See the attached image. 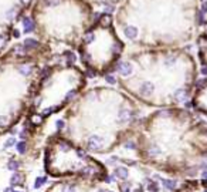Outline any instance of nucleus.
Returning <instances> with one entry per match:
<instances>
[{
	"label": "nucleus",
	"instance_id": "nucleus-1",
	"mask_svg": "<svg viewBox=\"0 0 207 192\" xmlns=\"http://www.w3.org/2000/svg\"><path fill=\"white\" fill-rule=\"evenodd\" d=\"M87 144H88V148L90 149H92V151H99L103 147V139L101 138V137H98V135H92V137L88 138Z\"/></svg>",
	"mask_w": 207,
	"mask_h": 192
},
{
	"label": "nucleus",
	"instance_id": "nucleus-2",
	"mask_svg": "<svg viewBox=\"0 0 207 192\" xmlns=\"http://www.w3.org/2000/svg\"><path fill=\"white\" fill-rule=\"evenodd\" d=\"M153 90H155V85L150 83V81H145L143 84L140 85L139 88V93L142 97H149V95L153 94Z\"/></svg>",
	"mask_w": 207,
	"mask_h": 192
},
{
	"label": "nucleus",
	"instance_id": "nucleus-3",
	"mask_svg": "<svg viewBox=\"0 0 207 192\" xmlns=\"http://www.w3.org/2000/svg\"><path fill=\"white\" fill-rule=\"evenodd\" d=\"M118 70H119L121 75H129L132 73V64L129 61H124L118 66Z\"/></svg>",
	"mask_w": 207,
	"mask_h": 192
},
{
	"label": "nucleus",
	"instance_id": "nucleus-4",
	"mask_svg": "<svg viewBox=\"0 0 207 192\" xmlns=\"http://www.w3.org/2000/svg\"><path fill=\"white\" fill-rule=\"evenodd\" d=\"M125 36H126V39H129V40H134V39H136L138 29L135 26H126V27H125Z\"/></svg>",
	"mask_w": 207,
	"mask_h": 192
},
{
	"label": "nucleus",
	"instance_id": "nucleus-5",
	"mask_svg": "<svg viewBox=\"0 0 207 192\" xmlns=\"http://www.w3.org/2000/svg\"><path fill=\"white\" fill-rule=\"evenodd\" d=\"M187 97H189V93H187L184 88H180V90H177L176 93H174V98H176V101H179V103L186 101Z\"/></svg>",
	"mask_w": 207,
	"mask_h": 192
},
{
	"label": "nucleus",
	"instance_id": "nucleus-6",
	"mask_svg": "<svg viewBox=\"0 0 207 192\" xmlns=\"http://www.w3.org/2000/svg\"><path fill=\"white\" fill-rule=\"evenodd\" d=\"M118 120H119V122H128L130 120V112L125 108H121L119 114H118Z\"/></svg>",
	"mask_w": 207,
	"mask_h": 192
},
{
	"label": "nucleus",
	"instance_id": "nucleus-7",
	"mask_svg": "<svg viewBox=\"0 0 207 192\" xmlns=\"http://www.w3.org/2000/svg\"><path fill=\"white\" fill-rule=\"evenodd\" d=\"M128 175H129V172H128V169L125 167H117L115 168V176H118L121 179H126Z\"/></svg>",
	"mask_w": 207,
	"mask_h": 192
},
{
	"label": "nucleus",
	"instance_id": "nucleus-8",
	"mask_svg": "<svg viewBox=\"0 0 207 192\" xmlns=\"http://www.w3.org/2000/svg\"><path fill=\"white\" fill-rule=\"evenodd\" d=\"M23 27L26 33H30V31L34 30V21L31 20L30 17H24L23 19Z\"/></svg>",
	"mask_w": 207,
	"mask_h": 192
},
{
	"label": "nucleus",
	"instance_id": "nucleus-9",
	"mask_svg": "<svg viewBox=\"0 0 207 192\" xmlns=\"http://www.w3.org/2000/svg\"><path fill=\"white\" fill-rule=\"evenodd\" d=\"M24 47L31 50V48H37L38 47V41L34 40V39H26L24 40Z\"/></svg>",
	"mask_w": 207,
	"mask_h": 192
},
{
	"label": "nucleus",
	"instance_id": "nucleus-10",
	"mask_svg": "<svg viewBox=\"0 0 207 192\" xmlns=\"http://www.w3.org/2000/svg\"><path fill=\"white\" fill-rule=\"evenodd\" d=\"M19 71H20V74H23V75H30L31 73H33V66H30V64H24V66H20Z\"/></svg>",
	"mask_w": 207,
	"mask_h": 192
},
{
	"label": "nucleus",
	"instance_id": "nucleus-11",
	"mask_svg": "<svg viewBox=\"0 0 207 192\" xmlns=\"http://www.w3.org/2000/svg\"><path fill=\"white\" fill-rule=\"evenodd\" d=\"M111 23H112V16L111 14H103L101 17V26L102 27H109Z\"/></svg>",
	"mask_w": 207,
	"mask_h": 192
},
{
	"label": "nucleus",
	"instance_id": "nucleus-12",
	"mask_svg": "<svg viewBox=\"0 0 207 192\" xmlns=\"http://www.w3.org/2000/svg\"><path fill=\"white\" fill-rule=\"evenodd\" d=\"M21 182H23V176H21L20 174H14V175H11V178H10V184H11L13 186L20 185Z\"/></svg>",
	"mask_w": 207,
	"mask_h": 192
},
{
	"label": "nucleus",
	"instance_id": "nucleus-13",
	"mask_svg": "<svg viewBox=\"0 0 207 192\" xmlns=\"http://www.w3.org/2000/svg\"><path fill=\"white\" fill-rule=\"evenodd\" d=\"M146 189H148V192H159L157 184L153 181H149V179H148V182H146Z\"/></svg>",
	"mask_w": 207,
	"mask_h": 192
},
{
	"label": "nucleus",
	"instance_id": "nucleus-14",
	"mask_svg": "<svg viewBox=\"0 0 207 192\" xmlns=\"http://www.w3.org/2000/svg\"><path fill=\"white\" fill-rule=\"evenodd\" d=\"M13 53L16 56H26V47H24V44H17L16 47H14Z\"/></svg>",
	"mask_w": 207,
	"mask_h": 192
},
{
	"label": "nucleus",
	"instance_id": "nucleus-15",
	"mask_svg": "<svg viewBox=\"0 0 207 192\" xmlns=\"http://www.w3.org/2000/svg\"><path fill=\"white\" fill-rule=\"evenodd\" d=\"M163 185L166 189H174L177 186L176 181H172V179H163Z\"/></svg>",
	"mask_w": 207,
	"mask_h": 192
},
{
	"label": "nucleus",
	"instance_id": "nucleus-16",
	"mask_svg": "<svg viewBox=\"0 0 207 192\" xmlns=\"http://www.w3.org/2000/svg\"><path fill=\"white\" fill-rule=\"evenodd\" d=\"M46 182H47V178H46V176H40V178H37L36 182H34V188L38 189L40 186H43Z\"/></svg>",
	"mask_w": 207,
	"mask_h": 192
},
{
	"label": "nucleus",
	"instance_id": "nucleus-17",
	"mask_svg": "<svg viewBox=\"0 0 207 192\" xmlns=\"http://www.w3.org/2000/svg\"><path fill=\"white\" fill-rule=\"evenodd\" d=\"M19 162L17 161H14V159H10V161L7 162V168L10 169V171H16V169H19Z\"/></svg>",
	"mask_w": 207,
	"mask_h": 192
},
{
	"label": "nucleus",
	"instance_id": "nucleus-18",
	"mask_svg": "<svg viewBox=\"0 0 207 192\" xmlns=\"http://www.w3.org/2000/svg\"><path fill=\"white\" fill-rule=\"evenodd\" d=\"M31 122L33 124H36V125H38V124H41L43 122V115H38V114H34V115H31Z\"/></svg>",
	"mask_w": 207,
	"mask_h": 192
},
{
	"label": "nucleus",
	"instance_id": "nucleus-19",
	"mask_svg": "<svg viewBox=\"0 0 207 192\" xmlns=\"http://www.w3.org/2000/svg\"><path fill=\"white\" fill-rule=\"evenodd\" d=\"M26 149H27V144L24 141H20L19 144H17V151L20 152V154H24Z\"/></svg>",
	"mask_w": 207,
	"mask_h": 192
},
{
	"label": "nucleus",
	"instance_id": "nucleus-20",
	"mask_svg": "<svg viewBox=\"0 0 207 192\" xmlns=\"http://www.w3.org/2000/svg\"><path fill=\"white\" fill-rule=\"evenodd\" d=\"M65 58H67L68 64H73L74 61H75V54H74L73 51H67V53H65Z\"/></svg>",
	"mask_w": 207,
	"mask_h": 192
},
{
	"label": "nucleus",
	"instance_id": "nucleus-21",
	"mask_svg": "<svg viewBox=\"0 0 207 192\" xmlns=\"http://www.w3.org/2000/svg\"><path fill=\"white\" fill-rule=\"evenodd\" d=\"M94 39H95V34L94 33H87L85 34V37H84V41H85V44H90L94 41Z\"/></svg>",
	"mask_w": 207,
	"mask_h": 192
},
{
	"label": "nucleus",
	"instance_id": "nucleus-22",
	"mask_svg": "<svg viewBox=\"0 0 207 192\" xmlns=\"http://www.w3.org/2000/svg\"><path fill=\"white\" fill-rule=\"evenodd\" d=\"M121 51H122V44H121V43H115L114 47H112V53L118 56V54H121Z\"/></svg>",
	"mask_w": 207,
	"mask_h": 192
},
{
	"label": "nucleus",
	"instance_id": "nucleus-23",
	"mask_svg": "<svg viewBox=\"0 0 207 192\" xmlns=\"http://www.w3.org/2000/svg\"><path fill=\"white\" fill-rule=\"evenodd\" d=\"M14 144H16V139H14L13 137H10V138L4 142V148H10V147H13Z\"/></svg>",
	"mask_w": 207,
	"mask_h": 192
},
{
	"label": "nucleus",
	"instance_id": "nucleus-24",
	"mask_svg": "<svg viewBox=\"0 0 207 192\" xmlns=\"http://www.w3.org/2000/svg\"><path fill=\"white\" fill-rule=\"evenodd\" d=\"M14 16H16V9H14V7H13V9H10V10L6 13V17L9 19V20H13Z\"/></svg>",
	"mask_w": 207,
	"mask_h": 192
},
{
	"label": "nucleus",
	"instance_id": "nucleus-25",
	"mask_svg": "<svg viewBox=\"0 0 207 192\" xmlns=\"http://www.w3.org/2000/svg\"><path fill=\"white\" fill-rule=\"evenodd\" d=\"M61 0H44V3L47 4V6H57V4H60Z\"/></svg>",
	"mask_w": 207,
	"mask_h": 192
},
{
	"label": "nucleus",
	"instance_id": "nucleus-26",
	"mask_svg": "<svg viewBox=\"0 0 207 192\" xmlns=\"http://www.w3.org/2000/svg\"><path fill=\"white\" fill-rule=\"evenodd\" d=\"M105 80H107V83H109V84H115V83H117V80H115V77L112 74H107L105 75Z\"/></svg>",
	"mask_w": 207,
	"mask_h": 192
},
{
	"label": "nucleus",
	"instance_id": "nucleus-27",
	"mask_svg": "<svg viewBox=\"0 0 207 192\" xmlns=\"http://www.w3.org/2000/svg\"><path fill=\"white\" fill-rule=\"evenodd\" d=\"M63 192H75V186L74 185H65L63 188Z\"/></svg>",
	"mask_w": 207,
	"mask_h": 192
},
{
	"label": "nucleus",
	"instance_id": "nucleus-28",
	"mask_svg": "<svg viewBox=\"0 0 207 192\" xmlns=\"http://www.w3.org/2000/svg\"><path fill=\"white\" fill-rule=\"evenodd\" d=\"M60 148H61V151H70L71 147H70L68 144H65V142H61V144H60Z\"/></svg>",
	"mask_w": 207,
	"mask_h": 192
},
{
	"label": "nucleus",
	"instance_id": "nucleus-29",
	"mask_svg": "<svg viewBox=\"0 0 207 192\" xmlns=\"http://www.w3.org/2000/svg\"><path fill=\"white\" fill-rule=\"evenodd\" d=\"M149 152L152 155H156V154H159V148H157L156 145H152V147H150V149H149Z\"/></svg>",
	"mask_w": 207,
	"mask_h": 192
},
{
	"label": "nucleus",
	"instance_id": "nucleus-30",
	"mask_svg": "<svg viewBox=\"0 0 207 192\" xmlns=\"http://www.w3.org/2000/svg\"><path fill=\"white\" fill-rule=\"evenodd\" d=\"M121 191L122 192H129L130 189H129V184H126V182H125V184H122V185H121Z\"/></svg>",
	"mask_w": 207,
	"mask_h": 192
},
{
	"label": "nucleus",
	"instance_id": "nucleus-31",
	"mask_svg": "<svg viewBox=\"0 0 207 192\" xmlns=\"http://www.w3.org/2000/svg\"><path fill=\"white\" fill-rule=\"evenodd\" d=\"M7 124V117L4 115H0V127H4Z\"/></svg>",
	"mask_w": 207,
	"mask_h": 192
},
{
	"label": "nucleus",
	"instance_id": "nucleus-32",
	"mask_svg": "<svg viewBox=\"0 0 207 192\" xmlns=\"http://www.w3.org/2000/svg\"><path fill=\"white\" fill-rule=\"evenodd\" d=\"M197 19H199V23H200V24H204V14L201 13V11H199V14H197Z\"/></svg>",
	"mask_w": 207,
	"mask_h": 192
},
{
	"label": "nucleus",
	"instance_id": "nucleus-33",
	"mask_svg": "<svg viewBox=\"0 0 207 192\" xmlns=\"http://www.w3.org/2000/svg\"><path fill=\"white\" fill-rule=\"evenodd\" d=\"M74 95H75V91H74V90H71L70 93H68V94L65 95V100H67V101H70L71 98H74Z\"/></svg>",
	"mask_w": 207,
	"mask_h": 192
},
{
	"label": "nucleus",
	"instance_id": "nucleus-34",
	"mask_svg": "<svg viewBox=\"0 0 207 192\" xmlns=\"http://www.w3.org/2000/svg\"><path fill=\"white\" fill-rule=\"evenodd\" d=\"M77 155L80 157L81 159H87V154H85L84 151H81V149H80V151H77Z\"/></svg>",
	"mask_w": 207,
	"mask_h": 192
},
{
	"label": "nucleus",
	"instance_id": "nucleus-35",
	"mask_svg": "<svg viewBox=\"0 0 207 192\" xmlns=\"http://www.w3.org/2000/svg\"><path fill=\"white\" fill-rule=\"evenodd\" d=\"M201 13L203 14H206L207 13V2H203V4H201Z\"/></svg>",
	"mask_w": 207,
	"mask_h": 192
},
{
	"label": "nucleus",
	"instance_id": "nucleus-36",
	"mask_svg": "<svg viewBox=\"0 0 207 192\" xmlns=\"http://www.w3.org/2000/svg\"><path fill=\"white\" fill-rule=\"evenodd\" d=\"M82 174H84V175H91V174H92V171H91V168H90V167H87V168H84V171H82Z\"/></svg>",
	"mask_w": 207,
	"mask_h": 192
},
{
	"label": "nucleus",
	"instance_id": "nucleus-37",
	"mask_svg": "<svg viewBox=\"0 0 207 192\" xmlns=\"http://www.w3.org/2000/svg\"><path fill=\"white\" fill-rule=\"evenodd\" d=\"M117 162H118L117 157H112L111 159H108V164H109V165H114V164H117Z\"/></svg>",
	"mask_w": 207,
	"mask_h": 192
},
{
	"label": "nucleus",
	"instance_id": "nucleus-38",
	"mask_svg": "<svg viewBox=\"0 0 207 192\" xmlns=\"http://www.w3.org/2000/svg\"><path fill=\"white\" fill-rule=\"evenodd\" d=\"M174 61H176V58H174V57H172V58H167V60H166V66H170V64H173Z\"/></svg>",
	"mask_w": 207,
	"mask_h": 192
},
{
	"label": "nucleus",
	"instance_id": "nucleus-39",
	"mask_svg": "<svg viewBox=\"0 0 207 192\" xmlns=\"http://www.w3.org/2000/svg\"><path fill=\"white\" fill-rule=\"evenodd\" d=\"M57 128H58V130H61V128H64V121H61V120H58V121H57Z\"/></svg>",
	"mask_w": 207,
	"mask_h": 192
},
{
	"label": "nucleus",
	"instance_id": "nucleus-40",
	"mask_svg": "<svg viewBox=\"0 0 207 192\" xmlns=\"http://www.w3.org/2000/svg\"><path fill=\"white\" fill-rule=\"evenodd\" d=\"M4 41H6V37H4L3 34H0V47L4 44Z\"/></svg>",
	"mask_w": 207,
	"mask_h": 192
},
{
	"label": "nucleus",
	"instance_id": "nucleus-41",
	"mask_svg": "<svg viewBox=\"0 0 207 192\" xmlns=\"http://www.w3.org/2000/svg\"><path fill=\"white\" fill-rule=\"evenodd\" d=\"M115 178H117L115 175H109V176L107 178V182H114V181H115Z\"/></svg>",
	"mask_w": 207,
	"mask_h": 192
},
{
	"label": "nucleus",
	"instance_id": "nucleus-42",
	"mask_svg": "<svg viewBox=\"0 0 207 192\" xmlns=\"http://www.w3.org/2000/svg\"><path fill=\"white\" fill-rule=\"evenodd\" d=\"M105 11H108V13H109V11H114V6H107L105 7Z\"/></svg>",
	"mask_w": 207,
	"mask_h": 192
},
{
	"label": "nucleus",
	"instance_id": "nucleus-43",
	"mask_svg": "<svg viewBox=\"0 0 207 192\" xmlns=\"http://www.w3.org/2000/svg\"><path fill=\"white\" fill-rule=\"evenodd\" d=\"M4 192H21V191H16V189H11V188H6Z\"/></svg>",
	"mask_w": 207,
	"mask_h": 192
},
{
	"label": "nucleus",
	"instance_id": "nucleus-44",
	"mask_svg": "<svg viewBox=\"0 0 207 192\" xmlns=\"http://www.w3.org/2000/svg\"><path fill=\"white\" fill-rule=\"evenodd\" d=\"M30 2H31V0H20V3H21V4H29Z\"/></svg>",
	"mask_w": 207,
	"mask_h": 192
},
{
	"label": "nucleus",
	"instance_id": "nucleus-45",
	"mask_svg": "<svg viewBox=\"0 0 207 192\" xmlns=\"http://www.w3.org/2000/svg\"><path fill=\"white\" fill-rule=\"evenodd\" d=\"M201 73H203V74H207V67H203V68H201Z\"/></svg>",
	"mask_w": 207,
	"mask_h": 192
},
{
	"label": "nucleus",
	"instance_id": "nucleus-46",
	"mask_svg": "<svg viewBox=\"0 0 207 192\" xmlns=\"http://www.w3.org/2000/svg\"><path fill=\"white\" fill-rule=\"evenodd\" d=\"M98 192H107V191H98Z\"/></svg>",
	"mask_w": 207,
	"mask_h": 192
},
{
	"label": "nucleus",
	"instance_id": "nucleus-47",
	"mask_svg": "<svg viewBox=\"0 0 207 192\" xmlns=\"http://www.w3.org/2000/svg\"><path fill=\"white\" fill-rule=\"evenodd\" d=\"M206 192H207V189H206Z\"/></svg>",
	"mask_w": 207,
	"mask_h": 192
}]
</instances>
